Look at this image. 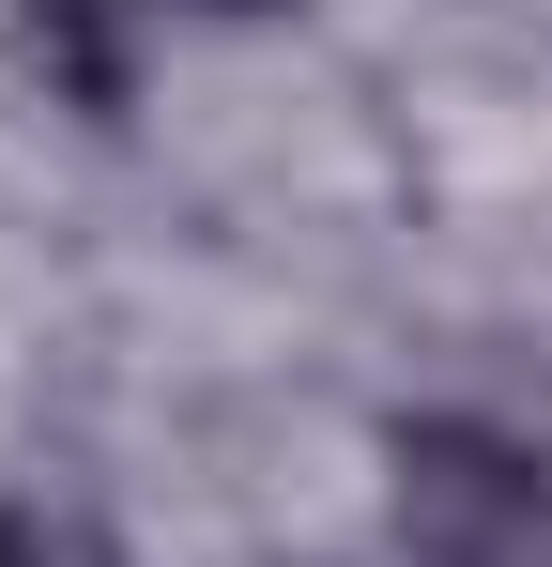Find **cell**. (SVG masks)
<instances>
[{"label": "cell", "mask_w": 552, "mask_h": 567, "mask_svg": "<svg viewBox=\"0 0 552 567\" xmlns=\"http://www.w3.org/2000/svg\"><path fill=\"white\" fill-rule=\"evenodd\" d=\"M384 506H399L415 567H522L552 522V461L476 430V414H399L384 430Z\"/></svg>", "instance_id": "6da1fadb"}, {"label": "cell", "mask_w": 552, "mask_h": 567, "mask_svg": "<svg viewBox=\"0 0 552 567\" xmlns=\"http://www.w3.org/2000/svg\"><path fill=\"white\" fill-rule=\"evenodd\" d=\"M139 16H154V0H16L31 62H47V78H62V93L92 107V123L139 93Z\"/></svg>", "instance_id": "7a4b0ae2"}, {"label": "cell", "mask_w": 552, "mask_h": 567, "mask_svg": "<svg viewBox=\"0 0 552 567\" xmlns=\"http://www.w3.org/2000/svg\"><path fill=\"white\" fill-rule=\"evenodd\" d=\"M0 567H123V553H108V522H92L78 491L31 475V491H0Z\"/></svg>", "instance_id": "3957f363"}, {"label": "cell", "mask_w": 552, "mask_h": 567, "mask_svg": "<svg viewBox=\"0 0 552 567\" xmlns=\"http://www.w3.org/2000/svg\"><path fill=\"white\" fill-rule=\"evenodd\" d=\"M522 567H552V522H538V553H522Z\"/></svg>", "instance_id": "277c9868"}]
</instances>
